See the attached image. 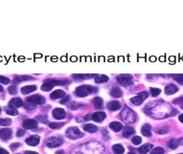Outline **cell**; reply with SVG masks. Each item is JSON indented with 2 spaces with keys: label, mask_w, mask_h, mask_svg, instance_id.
<instances>
[{
  "label": "cell",
  "mask_w": 183,
  "mask_h": 154,
  "mask_svg": "<svg viewBox=\"0 0 183 154\" xmlns=\"http://www.w3.org/2000/svg\"><path fill=\"white\" fill-rule=\"evenodd\" d=\"M120 118L126 124H133L136 121V115L128 107L125 106L120 112Z\"/></svg>",
  "instance_id": "6da1fadb"
},
{
  "label": "cell",
  "mask_w": 183,
  "mask_h": 154,
  "mask_svg": "<svg viewBox=\"0 0 183 154\" xmlns=\"http://www.w3.org/2000/svg\"><path fill=\"white\" fill-rule=\"evenodd\" d=\"M98 88L96 87L90 85H82L77 87L75 93L77 96L80 97H86L88 95L97 92Z\"/></svg>",
  "instance_id": "7a4b0ae2"
},
{
  "label": "cell",
  "mask_w": 183,
  "mask_h": 154,
  "mask_svg": "<svg viewBox=\"0 0 183 154\" xmlns=\"http://www.w3.org/2000/svg\"><path fill=\"white\" fill-rule=\"evenodd\" d=\"M67 81L66 80H55V79H51V80H48L46 81L45 83L42 85L41 87V89L42 91L45 92H49L51 91L53 87L56 85H62L67 84Z\"/></svg>",
  "instance_id": "3957f363"
},
{
  "label": "cell",
  "mask_w": 183,
  "mask_h": 154,
  "mask_svg": "<svg viewBox=\"0 0 183 154\" xmlns=\"http://www.w3.org/2000/svg\"><path fill=\"white\" fill-rule=\"evenodd\" d=\"M67 137L71 140H76L83 137L84 134L76 127H70L65 132Z\"/></svg>",
  "instance_id": "277c9868"
},
{
  "label": "cell",
  "mask_w": 183,
  "mask_h": 154,
  "mask_svg": "<svg viewBox=\"0 0 183 154\" xmlns=\"http://www.w3.org/2000/svg\"><path fill=\"white\" fill-rule=\"evenodd\" d=\"M117 82L123 86H128L133 84L132 77L128 74H120L117 78Z\"/></svg>",
  "instance_id": "5b68a950"
},
{
  "label": "cell",
  "mask_w": 183,
  "mask_h": 154,
  "mask_svg": "<svg viewBox=\"0 0 183 154\" xmlns=\"http://www.w3.org/2000/svg\"><path fill=\"white\" fill-rule=\"evenodd\" d=\"M26 102L30 103L31 104L35 105H41L45 103L46 100L45 97L39 95L35 94L32 96H30L29 97H27Z\"/></svg>",
  "instance_id": "8992f818"
},
{
  "label": "cell",
  "mask_w": 183,
  "mask_h": 154,
  "mask_svg": "<svg viewBox=\"0 0 183 154\" xmlns=\"http://www.w3.org/2000/svg\"><path fill=\"white\" fill-rule=\"evenodd\" d=\"M148 97V93L146 91H143L139 93L138 95L131 99V102L136 105H139L142 104L144 101Z\"/></svg>",
  "instance_id": "52a82bcc"
},
{
  "label": "cell",
  "mask_w": 183,
  "mask_h": 154,
  "mask_svg": "<svg viewBox=\"0 0 183 154\" xmlns=\"http://www.w3.org/2000/svg\"><path fill=\"white\" fill-rule=\"evenodd\" d=\"M63 140L62 137H52L48 139L47 142L48 147L53 148L59 147L60 145L63 144Z\"/></svg>",
  "instance_id": "ba28073f"
},
{
  "label": "cell",
  "mask_w": 183,
  "mask_h": 154,
  "mask_svg": "<svg viewBox=\"0 0 183 154\" xmlns=\"http://www.w3.org/2000/svg\"><path fill=\"white\" fill-rule=\"evenodd\" d=\"M53 116L56 119L61 120L66 117V113L63 109L56 108L53 111Z\"/></svg>",
  "instance_id": "9c48e42d"
},
{
  "label": "cell",
  "mask_w": 183,
  "mask_h": 154,
  "mask_svg": "<svg viewBox=\"0 0 183 154\" xmlns=\"http://www.w3.org/2000/svg\"><path fill=\"white\" fill-rule=\"evenodd\" d=\"M23 126L26 130L34 129L38 126V123L34 119H26L24 121Z\"/></svg>",
  "instance_id": "30bf717a"
},
{
  "label": "cell",
  "mask_w": 183,
  "mask_h": 154,
  "mask_svg": "<svg viewBox=\"0 0 183 154\" xmlns=\"http://www.w3.org/2000/svg\"><path fill=\"white\" fill-rule=\"evenodd\" d=\"M23 104V101L21 100V99L19 97H15L9 101L8 105L11 109H15V108L20 107Z\"/></svg>",
  "instance_id": "8fae6325"
},
{
  "label": "cell",
  "mask_w": 183,
  "mask_h": 154,
  "mask_svg": "<svg viewBox=\"0 0 183 154\" xmlns=\"http://www.w3.org/2000/svg\"><path fill=\"white\" fill-rule=\"evenodd\" d=\"M40 137L37 135H32L30 137L27 138L25 142L27 144L30 146H36L40 142Z\"/></svg>",
  "instance_id": "7c38bea8"
},
{
  "label": "cell",
  "mask_w": 183,
  "mask_h": 154,
  "mask_svg": "<svg viewBox=\"0 0 183 154\" xmlns=\"http://www.w3.org/2000/svg\"><path fill=\"white\" fill-rule=\"evenodd\" d=\"M13 131L10 128H3L0 130V137L3 140H8L11 137Z\"/></svg>",
  "instance_id": "4fadbf2b"
},
{
  "label": "cell",
  "mask_w": 183,
  "mask_h": 154,
  "mask_svg": "<svg viewBox=\"0 0 183 154\" xmlns=\"http://www.w3.org/2000/svg\"><path fill=\"white\" fill-rule=\"evenodd\" d=\"M106 107L108 110L112 111L118 110L122 107V105L119 101H111L106 104Z\"/></svg>",
  "instance_id": "5bb4252c"
},
{
  "label": "cell",
  "mask_w": 183,
  "mask_h": 154,
  "mask_svg": "<svg viewBox=\"0 0 183 154\" xmlns=\"http://www.w3.org/2000/svg\"><path fill=\"white\" fill-rule=\"evenodd\" d=\"M106 117V114L104 112H97L92 114V118L95 122H101Z\"/></svg>",
  "instance_id": "9a60e30c"
},
{
  "label": "cell",
  "mask_w": 183,
  "mask_h": 154,
  "mask_svg": "<svg viewBox=\"0 0 183 154\" xmlns=\"http://www.w3.org/2000/svg\"><path fill=\"white\" fill-rule=\"evenodd\" d=\"M178 91V88L177 87L176 85L175 84H171L165 87L164 91H165V93L166 95H170L175 94Z\"/></svg>",
  "instance_id": "2e32d148"
},
{
  "label": "cell",
  "mask_w": 183,
  "mask_h": 154,
  "mask_svg": "<svg viewBox=\"0 0 183 154\" xmlns=\"http://www.w3.org/2000/svg\"><path fill=\"white\" fill-rule=\"evenodd\" d=\"M153 145L150 144H146L141 146L138 148V152L140 154H146L148 153L153 148Z\"/></svg>",
  "instance_id": "e0dca14e"
},
{
  "label": "cell",
  "mask_w": 183,
  "mask_h": 154,
  "mask_svg": "<svg viewBox=\"0 0 183 154\" xmlns=\"http://www.w3.org/2000/svg\"><path fill=\"white\" fill-rule=\"evenodd\" d=\"M141 133L143 136L146 137H150L152 135L151 133V126L149 124H146L143 125L141 129Z\"/></svg>",
  "instance_id": "ac0fdd59"
},
{
  "label": "cell",
  "mask_w": 183,
  "mask_h": 154,
  "mask_svg": "<svg viewBox=\"0 0 183 154\" xmlns=\"http://www.w3.org/2000/svg\"><path fill=\"white\" fill-rule=\"evenodd\" d=\"M37 89V86L35 85H28L24 86L21 88V92L23 94H29Z\"/></svg>",
  "instance_id": "d6986e66"
},
{
  "label": "cell",
  "mask_w": 183,
  "mask_h": 154,
  "mask_svg": "<svg viewBox=\"0 0 183 154\" xmlns=\"http://www.w3.org/2000/svg\"><path fill=\"white\" fill-rule=\"evenodd\" d=\"M65 95V93L61 89H57L50 94V97L53 99H58L60 98H63Z\"/></svg>",
  "instance_id": "ffe728a7"
},
{
  "label": "cell",
  "mask_w": 183,
  "mask_h": 154,
  "mask_svg": "<svg viewBox=\"0 0 183 154\" xmlns=\"http://www.w3.org/2000/svg\"><path fill=\"white\" fill-rule=\"evenodd\" d=\"M109 126L110 128L115 132H120L123 128L122 124L117 121H113L109 125Z\"/></svg>",
  "instance_id": "44dd1931"
},
{
  "label": "cell",
  "mask_w": 183,
  "mask_h": 154,
  "mask_svg": "<svg viewBox=\"0 0 183 154\" xmlns=\"http://www.w3.org/2000/svg\"><path fill=\"white\" fill-rule=\"evenodd\" d=\"M83 130L84 131L90 133H94L97 132L98 128L96 125L94 124H88L85 125V126L83 127Z\"/></svg>",
  "instance_id": "7402d4cb"
},
{
  "label": "cell",
  "mask_w": 183,
  "mask_h": 154,
  "mask_svg": "<svg viewBox=\"0 0 183 154\" xmlns=\"http://www.w3.org/2000/svg\"><path fill=\"white\" fill-rule=\"evenodd\" d=\"M110 94L113 97L118 98V97H121L122 96L123 92L120 90V89L119 87L115 86L112 88L111 92H110Z\"/></svg>",
  "instance_id": "603a6c76"
},
{
  "label": "cell",
  "mask_w": 183,
  "mask_h": 154,
  "mask_svg": "<svg viewBox=\"0 0 183 154\" xmlns=\"http://www.w3.org/2000/svg\"><path fill=\"white\" fill-rule=\"evenodd\" d=\"M134 133H135V131L133 127L127 126L124 128L123 132V135L124 137L127 138L130 137L131 135H132Z\"/></svg>",
  "instance_id": "cb8c5ba5"
},
{
  "label": "cell",
  "mask_w": 183,
  "mask_h": 154,
  "mask_svg": "<svg viewBox=\"0 0 183 154\" xmlns=\"http://www.w3.org/2000/svg\"><path fill=\"white\" fill-rule=\"evenodd\" d=\"M97 76V74H73L72 77L77 80H84L88 78H92V77Z\"/></svg>",
  "instance_id": "d4e9b609"
},
{
  "label": "cell",
  "mask_w": 183,
  "mask_h": 154,
  "mask_svg": "<svg viewBox=\"0 0 183 154\" xmlns=\"http://www.w3.org/2000/svg\"><path fill=\"white\" fill-rule=\"evenodd\" d=\"M113 151L117 154H123L125 151L124 148L120 144H114L112 147Z\"/></svg>",
  "instance_id": "484cf974"
},
{
  "label": "cell",
  "mask_w": 183,
  "mask_h": 154,
  "mask_svg": "<svg viewBox=\"0 0 183 154\" xmlns=\"http://www.w3.org/2000/svg\"><path fill=\"white\" fill-rule=\"evenodd\" d=\"M94 107L97 109H101L103 107V100L101 97H95L93 100Z\"/></svg>",
  "instance_id": "4316f807"
},
{
  "label": "cell",
  "mask_w": 183,
  "mask_h": 154,
  "mask_svg": "<svg viewBox=\"0 0 183 154\" xmlns=\"http://www.w3.org/2000/svg\"><path fill=\"white\" fill-rule=\"evenodd\" d=\"M109 78L107 77L106 75H100L99 76H97L95 78V82L97 84L99 83H105L108 80Z\"/></svg>",
  "instance_id": "83f0119b"
},
{
  "label": "cell",
  "mask_w": 183,
  "mask_h": 154,
  "mask_svg": "<svg viewBox=\"0 0 183 154\" xmlns=\"http://www.w3.org/2000/svg\"><path fill=\"white\" fill-rule=\"evenodd\" d=\"M12 121L10 118H1L0 119V125L3 126H10L11 124Z\"/></svg>",
  "instance_id": "f1b7e54d"
},
{
  "label": "cell",
  "mask_w": 183,
  "mask_h": 154,
  "mask_svg": "<svg viewBox=\"0 0 183 154\" xmlns=\"http://www.w3.org/2000/svg\"><path fill=\"white\" fill-rule=\"evenodd\" d=\"M173 77L175 80L181 85H183V74H173Z\"/></svg>",
  "instance_id": "f546056e"
},
{
  "label": "cell",
  "mask_w": 183,
  "mask_h": 154,
  "mask_svg": "<svg viewBox=\"0 0 183 154\" xmlns=\"http://www.w3.org/2000/svg\"><path fill=\"white\" fill-rule=\"evenodd\" d=\"M178 144H179L178 141L176 139H171L169 142V147L171 149H174L178 146Z\"/></svg>",
  "instance_id": "4dcf8cb0"
},
{
  "label": "cell",
  "mask_w": 183,
  "mask_h": 154,
  "mask_svg": "<svg viewBox=\"0 0 183 154\" xmlns=\"http://www.w3.org/2000/svg\"><path fill=\"white\" fill-rule=\"evenodd\" d=\"M64 125V123H51L49 125V127L52 129H57L62 127Z\"/></svg>",
  "instance_id": "1f68e13d"
},
{
  "label": "cell",
  "mask_w": 183,
  "mask_h": 154,
  "mask_svg": "<svg viewBox=\"0 0 183 154\" xmlns=\"http://www.w3.org/2000/svg\"><path fill=\"white\" fill-rule=\"evenodd\" d=\"M173 103L174 104L178 105L181 109H183V96L175 99Z\"/></svg>",
  "instance_id": "d6a6232c"
},
{
  "label": "cell",
  "mask_w": 183,
  "mask_h": 154,
  "mask_svg": "<svg viewBox=\"0 0 183 154\" xmlns=\"http://www.w3.org/2000/svg\"><path fill=\"white\" fill-rule=\"evenodd\" d=\"M161 90L157 88H150V93L153 97H156L161 93Z\"/></svg>",
  "instance_id": "836d02e7"
},
{
  "label": "cell",
  "mask_w": 183,
  "mask_h": 154,
  "mask_svg": "<svg viewBox=\"0 0 183 154\" xmlns=\"http://www.w3.org/2000/svg\"><path fill=\"white\" fill-rule=\"evenodd\" d=\"M164 150L163 148L158 147L152 151L150 154H164Z\"/></svg>",
  "instance_id": "e575fe53"
},
{
  "label": "cell",
  "mask_w": 183,
  "mask_h": 154,
  "mask_svg": "<svg viewBox=\"0 0 183 154\" xmlns=\"http://www.w3.org/2000/svg\"><path fill=\"white\" fill-rule=\"evenodd\" d=\"M8 91L10 95H15L17 93V88L16 86H10L8 88Z\"/></svg>",
  "instance_id": "d590c367"
},
{
  "label": "cell",
  "mask_w": 183,
  "mask_h": 154,
  "mask_svg": "<svg viewBox=\"0 0 183 154\" xmlns=\"http://www.w3.org/2000/svg\"><path fill=\"white\" fill-rule=\"evenodd\" d=\"M132 142L134 145H139L142 142V139L139 136H135L132 138Z\"/></svg>",
  "instance_id": "8d00e7d4"
},
{
  "label": "cell",
  "mask_w": 183,
  "mask_h": 154,
  "mask_svg": "<svg viewBox=\"0 0 183 154\" xmlns=\"http://www.w3.org/2000/svg\"><path fill=\"white\" fill-rule=\"evenodd\" d=\"M0 83L4 85H7L10 83V79L7 77L0 76Z\"/></svg>",
  "instance_id": "74e56055"
},
{
  "label": "cell",
  "mask_w": 183,
  "mask_h": 154,
  "mask_svg": "<svg viewBox=\"0 0 183 154\" xmlns=\"http://www.w3.org/2000/svg\"><path fill=\"white\" fill-rule=\"evenodd\" d=\"M81 105V104L80 103L73 102H71L70 103V105H69V108L71 109H76L77 108L80 107Z\"/></svg>",
  "instance_id": "f35d334b"
},
{
  "label": "cell",
  "mask_w": 183,
  "mask_h": 154,
  "mask_svg": "<svg viewBox=\"0 0 183 154\" xmlns=\"http://www.w3.org/2000/svg\"><path fill=\"white\" fill-rule=\"evenodd\" d=\"M6 112H7V114H8L9 115H11V116H17V114H18V111L15 109H9V110H7Z\"/></svg>",
  "instance_id": "ab89813d"
},
{
  "label": "cell",
  "mask_w": 183,
  "mask_h": 154,
  "mask_svg": "<svg viewBox=\"0 0 183 154\" xmlns=\"http://www.w3.org/2000/svg\"><path fill=\"white\" fill-rule=\"evenodd\" d=\"M70 97L69 95H67V96H65V97L63 98L60 101L61 104H64V103H65L68 101L69 100Z\"/></svg>",
  "instance_id": "60d3db41"
},
{
  "label": "cell",
  "mask_w": 183,
  "mask_h": 154,
  "mask_svg": "<svg viewBox=\"0 0 183 154\" xmlns=\"http://www.w3.org/2000/svg\"><path fill=\"white\" fill-rule=\"evenodd\" d=\"M25 131L23 130H19L18 131H17V133H16V135L18 137H22L25 134Z\"/></svg>",
  "instance_id": "b9f144b4"
},
{
  "label": "cell",
  "mask_w": 183,
  "mask_h": 154,
  "mask_svg": "<svg viewBox=\"0 0 183 154\" xmlns=\"http://www.w3.org/2000/svg\"><path fill=\"white\" fill-rule=\"evenodd\" d=\"M0 154H9V152L3 148H0Z\"/></svg>",
  "instance_id": "7bdbcfd3"
},
{
  "label": "cell",
  "mask_w": 183,
  "mask_h": 154,
  "mask_svg": "<svg viewBox=\"0 0 183 154\" xmlns=\"http://www.w3.org/2000/svg\"><path fill=\"white\" fill-rule=\"evenodd\" d=\"M157 133L160 134H166L167 133V131L164 129H160V130L158 131Z\"/></svg>",
  "instance_id": "ee69618b"
},
{
  "label": "cell",
  "mask_w": 183,
  "mask_h": 154,
  "mask_svg": "<svg viewBox=\"0 0 183 154\" xmlns=\"http://www.w3.org/2000/svg\"><path fill=\"white\" fill-rule=\"evenodd\" d=\"M38 119H39V121H41V122H42V123H45V121H47L46 119H45V118L43 117L42 116H40V117H38Z\"/></svg>",
  "instance_id": "f6af8a7d"
},
{
  "label": "cell",
  "mask_w": 183,
  "mask_h": 154,
  "mask_svg": "<svg viewBox=\"0 0 183 154\" xmlns=\"http://www.w3.org/2000/svg\"><path fill=\"white\" fill-rule=\"evenodd\" d=\"M25 154H39L37 152L33 151H26L24 152Z\"/></svg>",
  "instance_id": "bcb514c9"
},
{
  "label": "cell",
  "mask_w": 183,
  "mask_h": 154,
  "mask_svg": "<svg viewBox=\"0 0 183 154\" xmlns=\"http://www.w3.org/2000/svg\"><path fill=\"white\" fill-rule=\"evenodd\" d=\"M11 146H13V147L17 148L20 146V144L19 143H14L13 144H11Z\"/></svg>",
  "instance_id": "7dc6e473"
},
{
  "label": "cell",
  "mask_w": 183,
  "mask_h": 154,
  "mask_svg": "<svg viewBox=\"0 0 183 154\" xmlns=\"http://www.w3.org/2000/svg\"><path fill=\"white\" fill-rule=\"evenodd\" d=\"M178 118H179V120H180V121L183 124V114H180V116H179Z\"/></svg>",
  "instance_id": "c3c4849f"
},
{
  "label": "cell",
  "mask_w": 183,
  "mask_h": 154,
  "mask_svg": "<svg viewBox=\"0 0 183 154\" xmlns=\"http://www.w3.org/2000/svg\"><path fill=\"white\" fill-rule=\"evenodd\" d=\"M56 154H64V151L62 150H61V151H57Z\"/></svg>",
  "instance_id": "681fc988"
},
{
  "label": "cell",
  "mask_w": 183,
  "mask_h": 154,
  "mask_svg": "<svg viewBox=\"0 0 183 154\" xmlns=\"http://www.w3.org/2000/svg\"><path fill=\"white\" fill-rule=\"evenodd\" d=\"M3 92V88L1 85H0V92Z\"/></svg>",
  "instance_id": "f907efd6"
},
{
  "label": "cell",
  "mask_w": 183,
  "mask_h": 154,
  "mask_svg": "<svg viewBox=\"0 0 183 154\" xmlns=\"http://www.w3.org/2000/svg\"><path fill=\"white\" fill-rule=\"evenodd\" d=\"M128 154H136L134 153H133V152H130V153H129Z\"/></svg>",
  "instance_id": "816d5d0a"
},
{
  "label": "cell",
  "mask_w": 183,
  "mask_h": 154,
  "mask_svg": "<svg viewBox=\"0 0 183 154\" xmlns=\"http://www.w3.org/2000/svg\"><path fill=\"white\" fill-rule=\"evenodd\" d=\"M1 108H0V113H1Z\"/></svg>",
  "instance_id": "f5cc1de1"
},
{
  "label": "cell",
  "mask_w": 183,
  "mask_h": 154,
  "mask_svg": "<svg viewBox=\"0 0 183 154\" xmlns=\"http://www.w3.org/2000/svg\"><path fill=\"white\" fill-rule=\"evenodd\" d=\"M183 154V153H182V154Z\"/></svg>",
  "instance_id": "db71d44e"
},
{
  "label": "cell",
  "mask_w": 183,
  "mask_h": 154,
  "mask_svg": "<svg viewBox=\"0 0 183 154\" xmlns=\"http://www.w3.org/2000/svg\"></svg>",
  "instance_id": "11a10c76"
}]
</instances>
